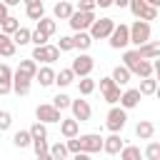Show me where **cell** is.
<instances>
[{"label":"cell","mask_w":160,"mask_h":160,"mask_svg":"<svg viewBox=\"0 0 160 160\" xmlns=\"http://www.w3.org/2000/svg\"><path fill=\"white\" fill-rule=\"evenodd\" d=\"M130 42H132L135 48L150 42V22H148V20H135V22L130 25Z\"/></svg>","instance_id":"obj_1"},{"label":"cell","mask_w":160,"mask_h":160,"mask_svg":"<svg viewBox=\"0 0 160 160\" xmlns=\"http://www.w3.org/2000/svg\"><path fill=\"white\" fill-rule=\"evenodd\" d=\"M125 122H128V110L112 105V108L108 110V120H105L108 130H110V132H120V130L125 128Z\"/></svg>","instance_id":"obj_2"},{"label":"cell","mask_w":160,"mask_h":160,"mask_svg":"<svg viewBox=\"0 0 160 160\" xmlns=\"http://www.w3.org/2000/svg\"><path fill=\"white\" fill-rule=\"evenodd\" d=\"M112 30H115V20L112 18H100L90 25V38L92 40H105V38H110Z\"/></svg>","instance_id":"obj_3"},{"label":"cell","mask_w":160,"mask_h":160,"mask_svg":"<svg viewBox=\"0 0 160 160\" xmlns=\"http://www.w3.org/2000/svg\"><path fill=\"white\" fill-rule=\"evenodd\" d=\"M110 48L112 50H122V48H128V42H130V25H125V22H120V25H115V30L110 32Z\"/></svg>","instance_id":"obj_4"},{"label":"cell","mask_w":160,"mask_h":160,"mask_svg":"<svg viewBox=\"0 0 160 160\" xmlns=\"http://www.w3.org/2000/svg\"><path fill=\"white\" fill-rule=\"evenodd\" d=\"M98 18H95V12H82V10H72V15L68 18V22H70V28L78 32V30H90V25L95 22Z\"/></svg>","instance_id":"obj_5"},{"label":"cell","mask_w":160,"mask_h":160,"mask_svg":"<svg viewBox=\"0 0 160 160\" xmlns=\"http://www.w3.org/2000/svg\"><path fill=\"white\" fill-rule=\"evenodd\" d=\"M92 68H95V60H92L88 52H80V55L72 60V65H70V70L75 72V78H88V75L92 72Z\"/></svg>","instance_id":"obj_6"},{"label":"cell","mask_w":160,"mask_h":160,"mask_svg":"<svg viewBox=\"0 0 160 160\" xmlns=\"http://www.w3.org/2000/svg\"><path fill=\"white\" fill-rule=\"evenodd\" d=\"M58 58H60L58 45H38V48L32 50V60H35V62H45V65H50V62H55Z\"/></svg>","instance_id":"obj_7"},{"label":"cell","mask_w":160,"mask_h":160,"mask_svg":"<svg viewBox=\"0 0 160 160\" xmlns=\"http://www.w3.org/2000/svg\"><path fill=\"white\" fill-rule=\"evenodd\" d=\"M100 92H102L105 102H110V105H118L120 102V95H122L112 78H100Z\"/></svg>","instance_id":"obj_8"},{"label":"cell","mask_w":160,"mask_h":160,"mask_svg":"<svg viewBox=\"0 0 160 160\" xmlns=\"http://www.w3.org/2000/svg\"><path fill=\"white\" fill-rule=\"evenodd\" d=\"M35 118L40 120V122H60L62 118H60V110L52 105V102H40L38 108H35Z\"/></svg>","instance_id":"obj_9"},{"label":"cell","mask_w":160,"mask_h":160,"mask_svg":"<svg viewBox=\"0 0 160 160\" xmlns=\"http://www.w3.org/2000/svg\"><path fill=\"white\" fill-rule=\"evenodd\" d=\"M78 140H80V152H100L102 150V140L105 138H100L98 132H88V135H78Z\"/></svg>","instance_id":"obj_10"},{"label":"cell","mask_w":160,"mask_h":160,"mask_svg":"<svg viewBox=\"0 0 160 160\" xmlns=\"http://www.w3.org/2000/svg\"><path fill=\"white\" fill-rule=\"evenodd\" d=\"M70 110H72V118H75L78 122H85V120H90V115H92V108H90L88 100H72V102H70Z\"/></svg>","instance_id":"obj_11"},{"label":"cell","mask_w":160,"mask_h":160,"mask_svg":"<svg viewBox=\"0 0 160 160\" xmlns=\"http://www.w3.org/2000/svg\"><path fill=\"white\" fill-rule=\"evenodd\" d=\"M140 100H142L140 90H138V88H128V90L120 95V108L132 110V108H138V105H140Z\"/></svg>","instance_id":"obj_12"},{"label":"cell","mask_w":160,"mask_h":160,"mask_svg":"<svg viewBox=\"0 0 160 160\" xmlns=\"http://www.w3.org/2000/svg\"><path fill=\"white\" fill-rule=\"evenodd\" d=\"M135 50H138V55L142 60H155V58H160V40H150V42H145V45H140Z\"/></svg>","instance_id":"obj_13"},{"label":"cell","mask_w":160,"mask_h":160,"mask_svg":"<svg viewBox=\"0 0 160 160\" xmlns=\"http://www.w3.org/2000/svg\"><path fill=\"white\" fill-rule=\"evenodd\" d=\"M35 72H38V62L32 58H28V60H20V65H18V70L12 75H22L28 80H35Z\"/></svg>","instance_id":"obj_14"},{"label":"cell","mask_w":160,"mask_h":160,"mask_svg":"<svg viewBox=\"0 0 160 160\" xmlns=\"http://www.w3.org/2000/svg\"><path fill=\"white\" fill-rule=\"evenodd\" d=\"M122 145H125V142H122V138H120L118 132H112L110 138L102 140V150H105L108 155H118V152L122 150Z\"/></svg>","instance_id":"obj_15"},{"label":"cell","mask_w":160,"mask_h":160,"mask_svg":"<svg viewBox=\"0 0 160 160\" xmlns=\"http://www.w3.org/2000/svg\"><path fill=\"white\" fill-rule=\"evenodd\" d=\"M90 45H92V38H90V32H85V30H78V32L72 35V48H75V50L85 52V50H90Z\"/></svg>","instance_id":"obj_16"},{"label":"cell","mask_w":160,"mask_h":160,"mask_svg":"<svg viewBox=\"0 0 160 160\" xmlns=\"http://www.w3.org/2000/svg\"><path fill=\"white\" fill-rule=\"evenodd\" d=\"M35 80L40 82V88H50V85L55 82V70H52L50 65H45V68H38V72H35Z\"/></svg>","instance_id":"obj_17"},{"label":"cell","mask_w":160,"mask_h":160,"mask_svg":"<svg viewBox=\"0 0 160 160\" xmlns=\"http://www.w3.org/2000/svg\"><path fill=\"white\" fill-rule=\"evenodd\" d=\"M60 132H62V138H65V140H68V138H78V132H80V122H78L75 118L60 120Z\"/></svg>","instance_id":"obj_18"},{"label":"cell","mask_w":160,"mask_h":160,"mask_svg":"<svg viewBox=\"0 0 160 160\" xmlns=\"http://www.w3.org/2000/svg\"><path fill=\"white\" fill-rule=\"evenodd\" d=\"M110 78L115 80V85H118V88H125V85L130 82V78H132V72H130V70H128L125 65H118V68L112 70V75H110Z\"/></svg>","instance_id":"obj_19"},{"label":"cell","mask_w":160,"mask_h":160,"mask_svg":"<svg viewBox=\"0 0 160 160\" xmlns=\"http://www.w3.org/2000/svg\"><path fill=\"white\" fill-rule=\"evenodd\" d=\"M15 50H18V45L12 42V35L0 32V55H2V58H12Z\"/></svg>","instance_id":"obj_20"},{"label":"cell","mask_w":160,"mask_h":160,"mask_svg":"<svg viewBox=\"0 0 160 160\" xmlns=\"http://www.w3.org/2000/svg\"><path fill=\"white\" fill-rule=\"evenodd\" d=\"M135 135H138L140 140H150V138L155 135V125H152L150 120H140V122L135 125Z\"/></svg>","instance_id":"obj_21"},{"label":"cell","mask_w":160,"mask_h":160,"mask_svg":"<svg viewBox=\"0 0 160 160\" xmlns=\"http://www.w3.org/2000/svg\"><path fill=\"white\" fill-rule=\"evenodd\" d=\"M30 82L32 80H28L22 75H12V92L15 95H28L30 92Z\"/></svg>","instance_id":"obj_22"},{"label":"cell","mask_w":160,"mask_h":160,"mask_svg":"<svg viewBox=\"0 0 160 160\" xmlns=\"http://www.w3.org/2000/svg\"><path fill=\"white\" fill-rule=\"evenodd\" d=\"M52 15H55L58 20H68V18L72 15V5H70L68 0H60V2L52 8Z\"/></svg>","instance_id":"obj_23"},{"label":"cell","mask_w":160,"mask_h":160,"mask_svg":"<svg viewBox=\"0 0 160 160\" xmlns=\"http://www.w3.org/2000/svg\"><path fill=\"white\" fill-rule=\"evenodd\" d=\"M140 55H138V50H125V55H122V65L130 70V72H135V68L140 65Z\"/></svg>","instance_id":"obj_24"},{"label":"cell","mask_w":160,"mask_h":160,"mask_svg":"<svg viewBox=\"0 0 160 160\" xmlns=\"http://www.w3.org/2000/svg\"><path fill=\"white\" fill-rule=\"evenodd\" d=\"M118 155H120V160H142V152L138 145H122V150Z\"/></svg>","instance_id":"obj_25"},{"label":"cell","mask_w":160,"mask_h":160,"mask_svg":"<svg viewBox=\"0 0 160 160\" xmlns=\"http://www.w3.org/2000/svg\"><path fill=\"white\" fill-rule=\"evenodd\" d=\"M38 30H40V32H45L48 38H52V35H55V30H58V22H55L52 18H40V20H38Z\"/></svg>","instance_id":"obj_26"},{"label":"cell","mask_w":160,"mask_h":160,"mask_svg":"<svg viewBox=\"0 0 160 160\" xmlns=\"http://www.w3.org/2000/svg\"><path fill=\"white\" fill-rule=\"evenodd\" d=\"M12 145H15V148H28V145H32L30 130H18V132L12 135Z\"/></svg>","instance_id":"obj_27"},{"label":"cell","mask_w":160,"mask_h":160,"mask_svg":"<svg viewBox=\"0 0 160 160\" xmlns=\"http://www.w3.org/2000/svg\"><path fill=\"white\" fill-rule=\"evenodd\" d=\"M140 95H155V90H158V80L150 75V78H142L140 80Z\"/></svg>","instance_id":"obj_28"},{"label":"cell","mask_w":160,"mask_h":160,"mask_svg":"<svg viewBox=\"0 0 160 160\" xmlns=\"http://www.w3.org/2000/svg\"><path fill=\"white\" fill-rule=\"evenodd\" d=\"M75 80V72L70 70V68H65V70H60V72H55V82L60 85V88H68L70 82Z\"/></svg>","instance_id":"obj_29"},{"label":"cell","mask_w":160,"mask_h":160,"mask_svg":"<svg viewBox=\"0 0 160 160\" xmlns=\"http://www.w3.org/2000/svg\"><path fill=\"white\" fill-rule=\"evenodd\" d=\"M18 28H20V22H18V18H12V15H8V18L0 22V32H5V35H12Z\"/></svg>","instance_id":"obj_30"},{"label":"cell","mask_w":160,"mask_h":160,"mask_svg":"<svg viewBox=\"0 0 160 160\" xmlns=\"http://www.w3.org/2000/svg\"><path fill=\"white\" fill-rule=\"evenodd\" d=\"M92 90H95V80H92L90 75L78 80V92H80V95H92Z\"/></svg>","instance_id":"obj_31"},{"label":"cell","mask_w":160,"mask_h":160,"mask_svg":"<svg viewBox=\"0 0 160 160\" xmlns=\"http://www.w3.org/2000/svg\"><path fill=\"white\" fill-rule=\"evenodd\" d=\"M25 12H28V18L30 20H40V18H45V8H42V2H35V5H28L25 8Z\"/></svg>","instance_id":"obj_32"},{"label":"cell","mask_w":160,"mask_h":160,"mask_svg":"<svg viewBox=\"0 0 160 160\" xmlns=\"http://www.w3.org/2000/svg\"><path fill=\"white\" fill-rule=\"evenodd\" d=\"M30 35H32V32H30L28 28H18V30L12 32V42H15V45H28V42H30Z\"/></svg>","instance_id":"obj_33"},{"label":"cell","mask_w":160,"mask_h":160,"mask_svg":"<svg viewBox=\"0 0 160 160\" xmlns=\"http://www.w3.org/2000/svg\"><path fill=\"white\" fill-rule=\"evenodd\" d=\"M132 75H138L140 80H142V78H150V75H152V62H150V60H140V65L135 68Z\"/></svg>","instance_id":"obj_34"},{"label":"cell","mask_w":160,"mask_h":160,"mask_svg":"<svg viewBox=\"0 0 160 160\" xmlns=\"http://www.w3.org/2000/svg\"><path fill=\"white\" fill-rule=\"evenodd\" d=\"M50 155H52L55 160H65L70 152H68V145H65V142H55V145H50Z\"/></svg>","instance_id":"obj_35"},{"label":"cell","mask_w":160,"mask_h":160,"mask_svg":"<svg viewBox=\"0 0 160 160\" xmlns=\"http://www.w3.org/2000/svg\"><path fill=\"white\" fill-rule=\"evenodd\" d=\"M32 150H35V155H38V158H40V155H45V152H50L48 138H35V140H32Z\"/></svg>","instance_id":"obj_36"},{"label":"cell","mask_w":160,"mask_h":160,"mask_svg":"<svg viewBox=\"0 0 160 160\" xmlns=\"http://www.w3.org/2000/svg\"><path fill=\"white\" fill-rule=\"evenodd\" d=\"M128 8H130V12H132V15H135V18L140 20V15L145 12L148 2H145V0H130V2H128Z\"/></svg>","instance_id":"obj_37"},{"label":"cell","mask_w":160,"mask_h":160,"mask_svg":"<svg viewBox=\"0 0 160 160\" xmlns=\"http://www.w3.org/2000/svg\"><path fill=\"white\" fill-rule=\"evenodd\" d=\"M142 158H148V160H160V142H148Z\"/></svg>","instance_id":"obj_38"},{"label":"cell","mask_w":160,"mask_h":160,"mask_svg":"<svg viewBox=\"0 0 160 160\" xmlns=\"http://www.w3.org/2000/svg\"><path fill=\"white\" fill-rule=\"evenodd\" d=\"M70 102H72V100H70L65 92H58V95L52 98V105H55L58 110H68V108H70Z\"/></svg>","instance_id":"obj_39"},{"label":"cell","mask_w":160,"mask_h":160,"mask_svg":"<svg viewBox=\"0 0 160 160\" xmlns=\"http://www.w3.org/2000/svg\"><path fill=\"white\" fill-rule=\"evenodd\" d=\"M30 135H32V140H35V138H48V128H45V122L35 120L32 128H30Z\"/></svg>","instance_id":"obj_40"},{"label":"cell","mask_w":160,"mask_h":160,"mask_svg":"<svg viewBox=\"0 0 160 160\" xmlns=\"http://www.w3.org/2000/svg\"><path fill=\"white\" fill-rule=\"evenodd\" d=\"M30 42H32L35 48H38V45H48V35H45V32H40V30L35 28V30H32V35H30Z\"/></svg>","instance_id":"obj_41"},{"label":"cell","mask_w":160,"mask_h":160,"mask_svg":"<svg viewBox=\"0 0 160 160\" xmlns=\"http://www.w3.org/2000/svg\"><path fill=\"white\" fill-rule=\"evenodd\" d=\"M58 50H60V52H68V50H75V48H72V38H70V35H62V38L58 40Z\"/></svg>","instance_id":"obj_42"},{"label":"cell","mask_w":160,"mask_h":160,"mask_svg":"<svg viewBox=\"0 0 160 160\" xmlns=\"http://www.w3.org/2000/svg\"><path fill=\"white\" fill-rule=\"evenodd\" d=\"M10 125H12V115L8 110H0V132L2 130H10Z\"/></svg>","instance_id":"obj_43"},{"label":"cell","mask_w":160,"mask_h":160,"mask_svg":"<svg viewBox=\"0 0 160 160\" xmlns=\"http://www.w3.org/2000/svg\"><path fill=\"white\" fill-rule=\"evenodd\" d=\"M95 0H80L78 2V10H82V12H95Z\"/></svg>","instance_id":"obj_44"},{"label":"cell","mask_w":160,"mask_h":160,"mask_svg":"<svg viewBox=\"0 0 160 160\" xmlns=\"http://www.w3.org/2000/svg\"><path fill=\"white\" fill-rule=\"evenodd\" d=\"M155 18H158V8H152V5H148V8H145V12L140 15V20H148V22H150V20H155Z\"/></svg>","instance_id":"obj_45"},{"label":"cell","mask_w":160,"mask_h":160,"mask_svg":"<svg viewBox=\"0 0 160 160\" xmlns=\"http://www.w3.org/2000/svg\"><path fill=\"white\" fill-rule=\"evenodd\" d=\"M65 145H68V152H72V155H75V152H80V140H78V138H68V142H65Z\"/></svg>","instance_id":"obj_46"},{"label":"cell","mask_w":160,"mask_h":160,"mask_svg":"<svg viewBox=\"0 0 160 160\" xmlns=\"http://www.w3.org/2000/svg\"><path fill=\"white\" fill-rule=\"evenodd\" d=\"M12 72L15 70H10V65L0 62V80H12Z\"/></svg>","instance_id":"obj_47"},{"label":"cell","mask_w":160,"mask_h":160,"mask_svg":"<svg viewBox=\"0 0 160 160\" xmlns=\"http://www.w3.org/2000/svg\"><path fill=\"white\" fill-rule=\"evenodd\" d=\"M12 92V80H0V95Z\"/></svg>","instance_id":"obj_48"},{"label":"cell","mask_w":160,"mask_h":160,"mask_svg":"<svg viewBox=\"0 0 160 160\" xmlns=\"http://www.w3.org/2000/svg\"><path fill=\"white\" fill-rule=\"evenodd\" d=\"M8 15H10V12H8V5H5V2H0V22H2Z\"/></svg>","instance_id":"obj_49"},{"label":"cell","mask_w":160,"mask_h":160,"mask_svg":"<svg viewBox=\"0 0 160 160\" xmlns=\"http://www.w3.org/2000/svg\"><path fill=\"white\" fill-rule=\"evenodd\" d=\"M72 160H92V158H90V152H75Z\"/></svg>","instance_id":"obj_50"},{"label":"cell","mask_w":160,"mask_h":160,"mask_svg":"<svg viewBox=\"0 0 160 160\" xmlns=\"http://www.w3.org/2000/svg\"><path fill=\"white\" fill-rule=\"evenodd\" d=\"M152 72L158 75V82H160V58H155V62H152Z\"/></svg>","instance_id":"obj_51"},{"label":"cell","mask_w":160,"mask_h":160,"mask_svg":"<svg viewBox=\"0 0 160 160\" xmlns=\"http://www.w3.org/2000/svg\"><path fill=\"white\" fill-rule=\"evenodd\" d=\"M95 5H98V8H110L112 0H95Z\"/></svg>","instance_id":"obj_52"},{"label":"cell","mask_w":160,"mask_h":160,"mask_svg":"<svg viewBox=\"0 0 160 160\" xmlns=\"http://www.w3.org/2000/svg\"><path fill=\"white\" fill-rule=\"evenodd\" d=\"M128 2L130 0H112V5H118V8H128Z\"/></svg>","instance_id":"obj_53"},{"label":"cell","mask_w":160,"mask_h":160,"mask_svg":"<svg viewBox=\"0 0 160 160\" xmlns=\"http://www.w3.org/2000/svg\"><path fill=\"white\" fill-rule=\"evenodd\" d=\"M8 8H15V5H20V0H2Z\"/></svg>","instance_id":"obj_54"},{"label":"cell","mask_w":160,"mask_h":160,"mask_svg":"<svg viewBox=\"0 0 160 160\" xmlns=\"http://www.w3.org/2000/svg\"><path fill=\"white\" fill-rule=\"evenodd\" d=\"M38 160H55V158H52V155H50V152H45V155H40V158H38Z\"/></svg>","instance_id":"obj_55"},{"label":"cell","mask_w":160,"mask_h":160,"mask_svg":"<svg viewBox=\"0 0 160 160\" xmlns=\"http://www.w3.org/2000/svg\"><path fill=\"white\" fill-rule=\"evenodd\" d=\"M148 5H152V8H160V0H145Z\"/></svg>","instance_id":"obj_56"},{"label":"cell","mask_w":160,"mask_h":160,"mask_svg":"<svg viewBox=\"0 0 160 160\" xmlns=\"http://www.w3.org/2000/svg\"><path fill=\"white\" fill-rule=\"evenodd\" d=\"M155 95H158V100H160V82H158V90H155Z\"/></svg>","instance_id":"obj_57"}]
</instances>
